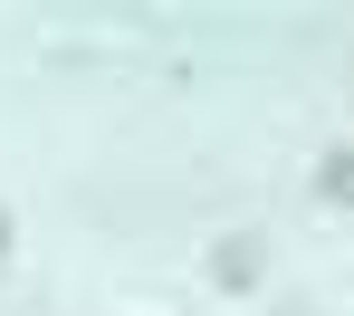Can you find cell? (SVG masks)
<instances>
[{"mask_svg":"<svg viewBox=\"0 0 354 316\" xmlns=\"http://www.w3.org/2000/svg\"><path fill=\"white\" fill-rule=\"evenodd\" d=\"M201 278H211L221 297H249V288L268 278V240H259V230H221V240L201 250Z\"/></svg>","mask_w":354,"mask_h":316,"instance_id":"obj_1","label":"cell"},{"mask_svg":"<svg viewBox=\"0 0 354 316\" xmlns=\"http://www.w3.org/2000/svg\"><path fill=\"white\" fill-rule=\"evenodd\" d=\"M316 192H326L335 211H354V144H326V154H316Z\"/></svg>","mask_w":354,"mask_h":316,"instance_id":"obj_2","label":"cell"},{"mask_svg":"<svg viewBox=\"0 0 354 316\" xmlns=\"http://www.w3.org/2000/svg\"><path fill=\"white\" fill-rule=\"evenodd\" d=\"M10 250H19V221H10V201H0V268H10Z\"/></svg>","mask_w":354,"mask_h":316,"instance_id":"obj_3","label":"cell"}]
</instances>
